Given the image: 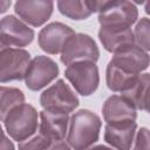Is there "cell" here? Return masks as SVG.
<instances>
[{
    "mask_svg": "<svg viewBox=\"0 0 150 150\" xmlns=\"http://www.w3.org/2000/svg\"><path fill=\"white\" fill-rule=\"evenodd\" d=\"M97 35H98V40L102 43L103 48L111 54L118 52L120 49H122L129 45L135 43L134 33H132L131 28H128V29L100 28Z\"/></svg>",
    "mask_w": 150,
    "mask_h": 150,
    "instance_id": "16",
    "label": "cell"
},
{
    "mask_svg": "<svg viewBox=\"0 0 150 150\" xmlns=\"http://www.w3.org/2000/svg\"><path fill=\"white\" fill-rule=\"evenodd\" d=\"M74 34V29L68 25L57 21L50 22L39 32L38 43L39 47L49 55L61 54L66 41Z\"/></svg>",
    "mask_w": 150,
    "mask_h": 150,
    "instance_id": "11",
    "label": "cell"
},
{
    "mask_svg": "<svg viewBox=\"0 0 150 150\" xmlns=\"http://www.w3.org/2000/svg\"><path fill=\"white\" fill-rule=\"evenodd\" d=\"M0 150H15L14 143L5 135V131L0 124Z\"/></svg>",
    "mask_w": 150,
    "mask_h": 150,
    "instance_id": "24",
    "label": "cell"
},
{
    "mask_svg": "<svg viewBox=\"0 0 150 150\" xmlns=\"http://www.w3.org/2000/svg\"><path fill=\"white\" fill-rule=\"evenodd\" d=\"M109 62L125 73L139 75L149 67V53L134 43L114 53Z\"/></svg>",
    "mask_w": 150,
    "mask_h": 150,
    "instance_id": "12",
    "label": "cell"
},
{
    "mask_svg": "<svg viewBox=\"0 0 150 150\" xmlns=\"http://www.w3.org/2000/svg\"><path fill=\"white\" fill-rule=\"evenodd\" d=\"M149 141H150V137H149L148 128H145V127L139 128L138 131H136V134H135L131 150H150Z\"/></svg>",
    "mask_w": 150,
    "mask_h": 150,
    "instance_id": "23",
    "label": "cell"
},
{
    "mask_svg": "<svg viewBox=\"0 0 150 150\" xmlns=\"http://www.w3.org/2000/svg\"><path fill=\"white\" fill-rule=\"evenodd\" d=\"M64 76L75 91L82 96L93 95L100 84V73L96 63L90 61L76 62L67 66Z\"/></svg>",
    "mask_w": 150,
    "mask_h": 150,
    "instance_id": "7",
    "label": "cell"
},
{
    "mask_svg": "<svg viewBox=\"0 0 150 150\" xmlns=\"http://www.w3.org/2000/svg\"><path fill=\"white\" fill-rule=\"evenodd\" d=\"M141 75V74H139ZM139 75H132L129 73H125L114 66L112 63L108 62L107 69H105V83L107 87L114 91V93H123L128 88H130L135 81L138 79Z\"/></svg>",
    "mask_w": 150,
    "mask_h": 150,
    "instance_id": "18",
    "label": "cell"
},
{
    "mask_svg": "<svg viewBox=\"0 0 150 150\" xmlns=\"http://www.w3.org/2000/svg\"><path fill=\"white\" fill-rule=\"evenodd\" d=\"M54 2L47 0H19L14 4V12L26 25L40 27L52 16Z\"/></svg>",
    "mask_w": 150,
    "mask_h": 150,
    "instance_id": "10",
    "label": "cell"
},
{
    "mask_svg": "<svg viewBox=\"0 0 150 150\" xmlns=\"http://www.w3.org/2000/svg\"><path fill=\"white\" fill-rule=\"evenodd\" d=\"M60 55V60L64 66L83 61L96 63L100 59V50L95 40L90 35L75 33L66 41Z\"/></svg>",
    "mask_w": 150,
    "mask_h": 150,
    "instance_id": "5",
    "label": "cell"
},
{
    "mask_svg": "<svg viewBox=\"0 0 150 150\" xmlns=\"http://www.w3.org/2000/svg\"><path fill=\"white\" fill-rule=\"evenodd\" d=\"M38 110L29 103L15 107L5 118L4 124L8 136L18 143L36 132L39 128Z\"/></svg>",
    "mask_w": 150,
    "mask_h": 150,
    "instance_id": "4",
    "label": "cell"
},
{
    "mask_svg": "<svg viewBox=\"0 0 150 150\" xmlns=\"http://www.w3.org/2000/svg\"><path fill=\"white\" fill-rule=\"evenodd\" d=\"M40 104L45 111L69 115L79 107L80 101L70 86L64 80L59 79L41 93Z\"/></svg>",
    "mask_w": 150,
    "mask_h": 150,
    "instance_id": "3",
    "label": "cell"
},
{
    "mask_svg": "<svg viewBox=\"0 0 150 150\" xmlns=\"http://www.w3.org/2000/svg\"><path fill=\"white\" fill-rule=\"evenodd\" d=\"M40 122L38 130L47 136L52 142L64 141L69 125V115L52 114L48 111L39 112Z\"/></svg>",
    "mask_w": 150,
    "mask_h": 150,
    "instance_id": "15",
    "label": "cell"
},
{
    "mask_svg": "<svg viewBox=\"0 0 150 150\" xmlns=\"http://www.w3.org/2000/svg\"><path fill=\"white\" fill-rule=\"evenodd\" d=\"M59 12L71 20H86L94 11L93 1H77V0H60L56 2Z\"/></svg>",
    "mask_w": 150,
    "mask_h": 150,
    "instance_id": "19",
    "label": "cell"
},
{
    "mask_svg": "<svg viewBox=\"0 0 150 150\" xmlns=\"http://www.w3.org/2000/svg\"><path fill=\"white\" fill-rule=\"evenodd\" d=\"M46 150H71V148L67 144V142L60 141V142H53Z\"/></svg>",
    "mask_w": 150,
    "mask_h": 150,
    "instance_id": "25",
    "label": "cell"
},
{
    "mask_svg": "<svg viewBox=\"0 0 150 150\" xmlns=\"http://www.w3.org/2000/svg\"><path fill=\"white\" fill-rule=\"evenodd\" d=\"M134 33L135 45L141 49L149 52L150 50V20L144 16L136 21Z\"/></svg>",
    "mask_w": 150,
    "mask_h": 150,
    "instance_id": "21",
    "label": "cell"
},
{
    "mask_svg": "<svg viewBox=\"0 0 150 150\" xmlns=\"http://www.w3.org/2000/svg\"><path fill=\"white\" fill-rule=\"evenodd\" d=\"M149 84H150V74L142 73L130 88L121 93V96H123L127 101H129L136 110L148 111Z\"/></svg>",
    "mask_w": 150,
    "mask_h": 150,
    "instance_id": "17",
    "label": "cell"
},
{
    "mask_svg": "<svg viewBox=\"0 0 150 150\" xmlns=\"http://www.w3.org/2000/svg\"><path fill=\"white\" fill-rule=\"evenodd\" d=\"M94 11L98 13L100 28L104 29H128L138 20V9L131 1L103 0L93 1Z\"/></svg>",
    "mask_w": 150,
    "mask_h": 150,
    "instance_id": "2",
    "label": "cell"
},
{
    "mask_svg": "<svg viewBox=\"0 0 150 150\" xmlns=\"http://www.w3.org/2000/svg\"><path fill=\"white\" fill-rule=\"evenodd\" d=\"M25 103V94L15 87L0 86V122L18 105Z\"/></svg>",
    "mask_w": 150,
    "mask_h": 150,
    "instance_id": "20",
    "label": "cell"
},
{
    "mask_svg": "<svg viewBox=\"0 0 150 150\" xmlns=\"http://www.w3.org/2000/svg\"><path fill=\"white\" fill-rule=\"evenodd\" d=\"M101 128L98 115L89 109H80L69 117L66 142L73 150H86L98 141Z\"/></svg>",
    "mask_w": 150,
    "mask_h": 150,
    "instance_id": "1",
    "label": "cell"
},
{
    "mask_svg": "<svg viewBox=\"0 0 150 150\" xmlns=\"http://www.w3.org/2000/svg\"><path fill=\"white\" fill-rule=\"evenodd\" d=\"M30 60L28 50L6 47L0 43V83L23 80Z\"/></svg>",
    "mask_w": 150,
    "mask_h": 150,
    "instance_id": "6",
    "label": "cell"
},
{
    "mask_svg": "<svg viewBox=\"0 0 150 150\" xmlns=\"http://www.w3.org/2000/svg\"><path fill=\"white\" fill-rule=\"evenodd\" d=\"M102 115L105 124H123L136 122L137 110L123 96L111 95L102 105Z\"/></svg>",
    "mask_w": 150,
    "mask_h": 150,
    "instance_id": "13",
    "label": "cell"
},
{
    "mask_svg": "<svg viewBox=\"0 0 150 150\" xmlns=\"http://www.w3.org/2000/svg\"><path fill=\"white\" fill-rule=\"evenodd\" d=\"M86 150H115V149H112L111 146L104 145V144H93L91 146L87 148Z\"/></svg>",
    "mask_w": 150,
    "mask_h": 150,
    "instance_id": "26",
    "label": "cell"
},
{
    "mask_svg": "<svg viewBox=\"0 0 150 150\" xmlns=\"http://www.w3.org/2000/svg\"><path fill=\"white\" fill-rule=\"evenodd\" d=\"M59 66L52 57L38 55L30 60L27 67L23 76L25 84L29 90L39 91L50 84L59 76Z\"/></svg>",
    "mask_w": 150,
    "mask_h": 150,
    "instance_id": "8",
    "label": "cell"
},
{
    "mask_svg": "<svg viewBox=\"0 0 150 150\" xmlns=\"http://www.w3.org/2000/svg\"><path fill=\"white\" fill-rule=\"evenodd\" d=\"M136 130V122L123 124H105L103 138L105 143L115 150H131Z\"/></svg>",
    "mask_w": 150,
    "mask_h": 150,
    "instance_id": "14",
    "label": "cell"
},
{
    "mask_svg": "<svg viewBox=\"0 0 150 150\" xmlns=\"http://www.w3.org/2000/svg\"><path fill=\"white\" fill-rule=\"evenodd\" d=\"M52 143L53 142L47 136H45L39 130H36L35 134L19 142L18 149L19 150H46Z\"/></svg>",
    "mask_w": 150,
    "mask_h": 150,
    "instance_id": "22",
    "label": "cell"
},
{
    "mask_svg": "<svg viewBox=\"0 0 150 150\" xmlns=\"http://www.w3.org/2000/svg\"><path fill=\"white\" fill-rule=\"evenodd\" d=\"M35 32L15 15L0 20V43L12 48H23L33 42Z\"/></svg>",
    "mask_w": 150,
    "mask_h": 150,
    "instance_id": "9",
    "label": "cell"
},
{
    "mask_svg": "<svg viewBox=\"0 0 150 150\" xmlns=\"http://www.w3.org/2000/svg\"><path fill=\"white\" fill-rule=\"evenodd\" d=\"M11 5H12L11 0L9 1H0V14L7 12V9L11 7Z\"/></svg>",
    "mask_w": 150,
    "mask_h": 150,
    "instance_id": "27",
    "label": "cell"
}]
</instances>
